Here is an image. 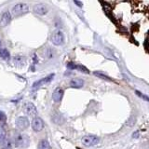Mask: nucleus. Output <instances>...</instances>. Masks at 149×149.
<instances>
[{
    "label": "nucleus",
    "instance_id": "nucleus-5",
    "mask_svg": "<svg viewBox=\"0 0 149 149\" xmlns=\"http://www.w3.org/2000/svg\"><path fill=\"white\" fill-rule=\"evenodd\" d=\"M23 112L28 116H36L37 114L36 107L32 104V102H27L23 106Z\"/></svg>",
    "mask_w": 149,
    "mask_h": 149
},
{
    "label": "nucleus",
    "instance_id": "nucleus-25",
    "mask_svg": "<svg viewBox=\"0 0 149 149\" xmlns=\"http://www.w3.org/2000/svg\"><path fill=\"white\" fill-rule=\"evenodd\" d=\"M133 138H138L139 137V132H136L135 133H133V136H132Z\"/></svg>",
    "mask_w": 149,
    "mask_h": 149
},
{
    "label": "nucleus",
    "instance_id": "nucleus-8",
    "mask_svg": "<svg viewBox=\"0 0 149 149\" xmlns=\"http://www.w3.org/2000/svg\"><path fill=\"white\" fill-rule=\"evenodd\" d=\"M49 11L48 8H47L46 5L44 4H36V6L34 7V12L37 15H40V16H43L45 14H47Z\"/></svg>",
    "mask_w": 149,
    "mask_h": 149
},
{
    "label": "nucleus",
    "instance_id": "nucleus-19",
    "mask_svg": "<svg viewBox=\"0 0 149 149\" xmlns=\"http://www.w3.org/2000/svg\"><path fill=\"white\" fill-rule=\"evenodd\" d=\"M76 69H77L78 71H81V72H83V73H86V74H88L90 73V71L87 69V67H85V66H83V65H77L76 66Z\"/></svg>",
    "mask_w": 149,
    "mask_h": 149
},
{
    "label": "nucleus",
    "instance_id": "nucleus-21",
    "mask_svg": "<svg viewBox=\"0 0 149 149\" xmlns=\"http://www.w3.org/2000/svg\"><path fill=\"white\" fill-rule=\"evenodd\" d=\"M6 120H7V116L5 115L4 112L0 111V121H2V122H5Z\"/></svg>",
    "mask_w": 149,
    "mask_h": 149
},
{
    "label": "nucleus",
    "instance_id": "nucleus-17",
    "mask_svg": "<svg viewBox=\"0 0 149 149\" xmlns=\"http://www.w3.org/2000/svg\"><path fill=\"white\" fill-rule=\"evenodd\" d=\"M94 74H95L96 77H100V78H102V79H104V80H107V81H111V80H112V79H111L109 77L105 76L104 74H102V73H101V72H94Z\"/></svg>",
    "mask_w": 149,
    "mask_h": 149
},
{
    "label": "nucleus",
    "instance_id": "nucleus-14",
    "mask_svg": "<svg viewBox=\"0 0 149 149\" xmlns=\"http://www.w3.org/2000/svg\"><path fill=\"white\" fill-rule=\"evenodd\" d=\"M37 149H51V146L49 141H47V140H41L38 143Z\"/></svg>",
    "mask_w": 149,
    "mask_h": 149
},
{
    "label": "nucleus",
    "instance_id": "nucleus-9",
    "mask_svg": "<svg viewBox=\"0 0 149 149\" xmlns=\"http://www.w3.org/2000/svg\"><path fill=\"white\" fill-rule=\"evenodd\" d=\"M53 77H54V74H50L49 76L46 77L42 78V79H39V80H37L36 82H35L34 84H33L32 87L33 88H38V87L43 86V85H45V84L50 82L53 79Z\"/></svg>",
    "mask_w": 149,
    "mask_h": 149
},
{
    "label": "nucleus",
    "instance_id": "nucleus-24",
    "mask_svg": "<svg viewBox=\"0 0 149 149\" xmlns=\"http://www.w3.org/2000/svg\"><path fill=\"white\" fill-rule=\"evenodd\" d=\"M74 4H77L78 7H82L83 6V4L81 2H78V1H74Z\"/></svg>",
    "mask_w": 149,
    "mask_h": 149
},
{
    "label": "nucleus",
    "instance_id": "nucleus-10",
    "mask_svg": "<svg viewBox=\"0 0 149 149\" xmlns=\"http://www.w3.org/2000/svg\"><path fill=\"white\" fill-rule=\"evenodd\" d=\"M11 21V15L8 11H5L2 13L1 17H0V25L1 26H7L9 24Z\"/></svg>",
    "mask_w": 149,
    "mask_h": 149
},
{
    "label": "nucleus",
    "instance_id": "nucleus-4",
    "mask_svg": "<svg viewBox=\"0 0 149 149\" xmlns=\"http://www.w3.org/2000/svg\"><path fill=\"white\" fill-rule=\"evenodd\" d=\"M15 124H16V127L19 130H24L29 127L30 123H29V120H28V118H26V116H19L15 121Z\"/></svg>",
    "mask_w": 149,
    "mask_h": 149
},
{
    "label": "nucleus",
    "instance_id": "nucleus-16",
    "mask_svg": "<svg viewBox=\"0 0 149 149\" xmlns=\"http://www.w3.org/2000/svg\"><path fill=\"white\" fill-rule=\"evenodd\" d=\"M0 57H1L3 60H9V58H10V55H9V52L8 50L6 49H0Z\"/></svg>",
    "mask_w": 149,
    "mask_h": 149
},
{
    "label": "nucleus",
    "instance_id": "nucleus-1",
    "mask_svg": "<svg viewBox=\"0 0 149 149\" xmlns=\"http://www.w3.org/2000/svg\"><path fill=\"white\" fill-rule=\"evenodd\" d=\"M14 143L17 148L24 149L29 146L30 144V138L26 134L23 133H17L14 136Z\"/></svg>",
    "mask_w": 149,
    "mask_h": 149
},
{
    "label": "nucleus",
    "instance_id": "nucleus-12",
    "mask_svg": "<svg viewBox=\"0 0 149 149\" xmlns=\"http://www.w3.org/2000/svg\"><path fill=\"white\" fill-rule=\"evenodd\" d=\"M70 86L74 88H80L84 86V80L81 78H74L70 81Z\"/></svg>",
    "mask_w": 149,
    "mask_h": 149
},
{
    "label": "nucleus",
    "instance_id": "nucleus-2",
    "mask_svg": "<svg viewBox=\"0 0 149 149\" xmlns=\"http://www.w3.org/2000/svg\"><path fill=\"white\" fill-rule=\"evenodd\" d=\"M28 11H29V7H28L25 3H19L13 7L12 15H14L15 17L21 16V15H23V14L27 13Z\"/></svg>",
    "mask_w": 149,
    "mask_h": 149
},
{
    "label": "nucleus",
    "instance_id": "nucleus-18",
    "mask_svg": "<svg viewBox=\"0 0 149 149\" xmlns=\"http://www.w3.org/2000/svg\"><path fill=\"white\" fill-rule=\"evenodd\" d=\"M135 93L141 98V99H143V100H144L146 102H149V97L148 96H146V94H143V93H142V92H140V91H135Z\"/></svg>",
    "mask_w": 149,
    "mask_h": 149
},
{
    "label": "nucleus",
    "instance_id": "nucleus-15",
    "mask_svg": "<svg viewBox=\"0 0 149 149\" xmlns=\"http://www.w3.org/2000/svg\"><path fill=\"white\" fill-rule=\"evenodd\" d=\"M0 146H1L2 149H12L11 142L8 139H5L4 141L0 142Z\"/></svg>",
    "mask_w": 149,
    "mask_h": 149
},
{
    "label": "nucleus",
    "instance_id": "nucleus-6",
    "mask_svg": "<svg viewBox=\"0 0 149 149\" xmlns=\"http://www.w3.org/2000/svg\"><path fill=\"white\" fill-rule=\"evenodd\" d=\"M51 41H52V43L54 45H57V46H60L63 43L64 41V36L63 35V33L61 32H56L52 35V37H51Z\"/></svg>",
    "mask_w": 149,
    "mask_h": 149
},
{
    "label": "nucleus",
    "instance_id": "nucleus-20",
    "mask_svg": "<svg viewBox=\"0 0 149 149\" xmlns=\"http://www.w3.org/2000/svg\"><path fill=\"white\" fill-rule=\"evenodd\" d=\"M6 139V132L3 129H0V142L4 141Z\"/></svg>",
    "mask_w": 149,
    "mask_h": 149
},
{
    "label": "nucleus",
    "instance_id": "nucleus-13",
    "mask_svg": "<svg viewBox=\"0 0 149 149\" xmlns=\"http://www.w3.org/2000/svg\"><path fill=\"white\" fill-rule=\"evenodd\" d=\"M14 63H15L18 67H22V66H24L25 63H26L25 58H24V57H22V56H16V57L14 58Z\"/></svg>",
    "mask_w": 149,
    "mask_h": 149
},
{
    "label": "nucleus",
    "instance_id": "nucleus-11",
    "mask_svg": "<svg viewBox=\"0 0 149 149\" xmlns=\"http://www.w3.org/2000/svg\"><path fill=\"white\" fill-rule=\"evenodd\" d=\"M63 90L61 88H55V91H53L52 94V99L54 102H60L61 100L63 99Z\"/></svg>",
    "mask_w": 149,
    "mask_h": 149
},
{
    "label": "nucleus",
    "instance_id": "nucleus-26",
    "mask_svg": "<svg viewBox=\"0 0 149 149\" xmlns=\"http://www.w3.org/2000/svg\"><path fill=\"white\" fill-rule=\"evenodd\" d=\"M0 46H1V40H0Z\"/></svg>",
    "mask_w": 149,
    "mask_h": 149
},
{
    "label": "nucleus",
    "instance_id": "nucleus-23",
    "mask_svg": "<svg viewBox=\"0 0 149 149\" xmlns=\"http://www.w3.org/2000/svg\"><path fill=\"white\" fill-rule=\"evenodd\" d=\"M76 66H77V65H74V63H69L67 65L68 69H76Z\"/></svg>",
    "mask_w": 149,
    "mask_h": 149
},
{
    "label": "nucleus",
    "instance_id": "nucleus-22",
    "mask_svg": "<svg viewBox=\"0 0 149 149\" xmlns=\"http://www.w3.org/2000/svg\"><path fill=\"white\" fill-rule=\"evenodd\" d=\"M134 123H135V118H132L130 119V121H129V124H128L129 128H132V126L134 125Z\"/></svg>",
    "mask_w": 149,
    "mask_h": 149
},
{
    "label": "nucleus",
    "instance_id": "nucleus-3",
    "mask_svg": "<svg viewBox=\"0 0 149 149\" xmlns=\"http://www.w3.org/2000/svg\"><path fill=\"white\" fill-rule=\"evenodd\" d=\"M99 141H100L99 138L97 136H93V135H88V136L82 138V143L88 147L96 146V144L99 143Z\"/></svg>",
    "mask_w": 149,
    "mask_h": 149
},
{
    "label": "nucleus",
    "instance_id": "nucleus-7",
    "mask_svg": "<svg viewBox=\"0 0 149 149\" xmlns=\"http://www.w3.org/2000/svg\"><path fill=\"white\" fill-rule=\"evenodd\" d=\"M32 128L35 132H40L44 128V122L40 118H35L32 121Z\"/></svg>",
    "mask_w": 149,
    "mask_h": 149
}]
</instances>
